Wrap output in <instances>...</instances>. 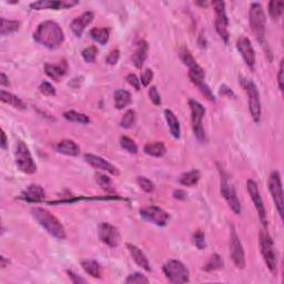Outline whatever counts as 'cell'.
Here are the masks:
<instances>
[{"instance_id":"6da1fadb","label":"cell","mask_w":284,"mask_h":284,"mask_svg":"<svg viewBox=\"0 0 284 284\" xmlns=\"http://www.w3.org/2000/svg\"><path fill=\"white\" fill-rule=\"evenodd\" d=\"M33 39L48 49L59 48L64 41V33L56 21L47 20L41 22L33 32Z\"/></svg>"},{"instance_id":"7a4b0ae2","label":"cell","mask_w":284,"mask_h":284,"mask_svg":"<svg viewBox=\"0 0 284 284\" xmlns=\"http://www.w3.org/2000/svg\"><path fill=\"white\" fill-rule=\"evenodd\" d=\"M32 214L38 223H39L50 236L58 240H64L67 237L66 230L63 223L48 210L42 208H34L32 210Z\"/></svg>"},{"instance_id":"3957f363","label":"cell","mask_w":284,"mask_h":284,"mask_svg":"<svg viewBox=\"0 0 284 284\" xmlns=\"http://www.w3.org/2000/svg\"><path fill=\"white\" fill-rule=\"evenodd\" d=\"M249 21L253 34L260 44H263L266 39V24L267 18L263 7L259 2L251 3L250 13H249Z\"/></svg>"},{"instance_id":"277c9868","label":"cell","mask_w":284,"mask_h":284,"mask_svg":"<svg viewBox=\"0 0 284 284\" xmlns=\"http://www.w3.org/2000/svg\"><path fill=\"white\" fill-rule=\"evenodd\" d=\"M260 249L268 271L272 274L276 275L278 274V258H276L274 243L270 234L266 230H262L260 232Z\"/></svg>"},{"instance_id":"5b68a950","label":"cell","mask_w":284,"mask_h":284,"mask_svg":"<svg viewBox=\"0 0 284 284\" xmlns=\"http://www.w3.org/2000/svg\"><path fill=\"white\" fill-rule=\"evenodd\" d=\"M163 273L170 283L179 284L190 281V272L181 261L169 260L163 266Z\"/></svg>"},{"instance_id":"8992f818","label":"cell","mask_w":284,"mask_h":284,"mask_svg":"<svg viewBox=\"0 0 284 284\" xmlns=\"http://www.w3.org/2000/svg\"><path fill=\"white\" fill-rule=\"evenodd\" d=\"M241 84H242L245 92H247L248 95L249 109H250L253 121H254L255 124H259L261 120V113H262V110H261V99H260V94H259L258 88H256L255 83L253 82L252 80H249V79L241 80Z\"/></svg>"},{"instance_id":"52a82bcc","label":"cell","mask_w":284,"mask_h":284,"mask_svg":"<svg viewBox=\"0 0 284 284\" xmlns=\"http://www.w3.org/2000/svg\"><path fill=\"white\" fill-rule=\"evenodd\" d=\"M15 158H16L17 168L24 174H32L37 171V166L34 163L32 153H30L29 148L27 147L24 141H18L16 152H15Z\"/></svg>"},{"instance_id":"ba28073f","label":"cell","mask_w":284,"mask_h":284,"mask_svg":"<svg viewBox=\"0 0 284 284\" xmlns=\"http://www.w3.org/2000/svg\"><path fill=\"white\" fill-rule=\"evenodd\" d=\"M189 106L191 109V122H192V130L197 139L200 142L205 141V131L202 126L203 117L205 114V109L200 102L191 99L189 101Z\"/></svg>"},{"instance_id":"9c48e42d","label":"cell","mask_w":284,"mask_h":284,"mask_svg":"<svg viewBox=\"0 0 284 284\" xmlns=\"http://www.w3.org/2000/svg\"><path fill=\"white\" fill-rule=\"evenodd\" d=\"M212 6L214 8V13H216V20H214V26H216V30L221 37V39L224 41V44L229 42V19L226 16L225 11V2L224 1H213Z\"/></svg>"},{"instance_id":"30bf717a","label":"cell","mask_w":284,"mask_h":284,"mask_svg":"<svg viewBox=\"0 0 284 284\" xmlns=\"http://www.w3.org/2000/svg\"><path fill=\"white\" fill-rule=\"evenodd\" d=\"M221 194L222 197L225 199V201L228 202L230 209L233 211L234 214H240L241 213V203L237 199V195L234 189L233 184L230 182L228 178L223 171H221Z\"/></svg>"},{"instance_id":"8fae6325","label":"cell","mask_w":284,"mask_h":284,"mask_svg":"<svg viewBox=\"0 0 284 284\" xmlns=\"http://www.w3.org/2000/svg\"><path fill=\"white\" fill-rule=\"evenodd\" d=\"M230 256L237 268H245V253L237 230L233 225H231V231H230Z\"/></svg>"},{"instance_id":"7c38bea8","label":"cell","mask_w":284,"mask_h":284,"mask_svg":"<svg viewBox=\"0 0 284 284\" xmlns=\"http://www.w3.org/2000/svg\"><path fill=\"white\" fill-rule=\"evenodd\" d=\"M268 190H270L272 198H273L280 217L283 218V190L281 175H280L279 171L271 172L270 178H268Z\"/></svg>"},{"instance_id":"4fadbf2b","label":"cell","mask_w":284,"mask_h":284,"mask_svg":"<svg viewBox=\"0 0 284 284\" xmlns=\"http://www.w3.org/2000/svg\"><path fill=\"white\" fill-rule=\"evenodd\" d=\"M247 189L248 192L250 194V197L253 201V205H254L256 211H258V214L260 217V220L262 222L264 228H268V218H267V210L266 206L263 205L262 197H261L258 183H256L254 180L249 179L247 181Z\"/></svg>"},{"instance_id":"5bb4252c","label":"cell","mask_w":284,"mask_h":284,"mask_svg":"<svg viewBox=\"0 0 284 284\" xmlns=\"http://www.w3.org/2000/svg\"><path fill=\"white\" fill-rule=\"evenodd\" d=\"M140 216L143 220L158 226H166L170 219L166 211L156 205H149L140 209Z\"/></svg>"},{"instance_id":"9a60e30c","label":"cell","mask_w":284,"mask_h":284,"mask_svg":"<svg viewBox=\"0 0 284 284\" xmlns=\"http://www.w3.org/2000/svg\"><path fill=\"white\" fill-rule=\"evenodd\" d=\"M99 239L101 240L102 243L108 245L110 248H116L120 244L121 236L119 230L110 223H101L99 225Z\"/></svg>"},{"instance_id":"2e32d148","label":"cell","mask_w":284,"mask_h":284,"mask_svg":"<svg viewBox=\"0 0 284 284\" xmlns=\"http://www.w3.org/2000/svg\"><path fill=\"white\" fill-rule=\"evenodd\" d=\"M237 51L241 53L244 63L249 69L254 70L255 66V52L254 49L252 47V44L249 38L247 37H240L237 41Z\"/></svg>"},{"instance_id":"e0dca14e","label":"cell","mask_w":284,"mask_h":284,"mask_svg":"<svg viewBox=\"0 0 284 284\" xmlns=\"http://www.w3.org/2000/svg\"><path fill=\"white\" fill-rule=\"evenodd\" d=\"M78 5V1L76 0H59V1H53V0H41V1L32 2L30 5V8L34 10H44V9H68L71 7Z\"/></svg>"},{"instance_id":"ac0fdd59","label":"cell","mask_w":284,"mask_h":284,"mask_svg":"<svg viewBox=\"0 0 284 284\" xmlns=\"http://www.w3.org/2000/svg\"><path fill=\"white\" fill-rule=\"evenodd\" d=\"M84 160H86V162L88 164H90L92 168L99 169V170H102V171H107L109 172L110 174L116 175V176L120 174L118 168L114 167L113 164H111L109 161L101 158V157L91 155V153H87V155H84Z\"/></svg>"},{"instance_id":"d6986e66","label":"cell","mask_w":284,"mask_h":284,"mask_svg":"<svg viewBox=\"0 0 284 284\" xmlns=\"http://www.w3.org/2000/svg\"><path fill=\"white\" fill-rule=\"evenodd\" d=\"M94 13H91V11H86V13H83L81 16L75 18L70 25L72 33H74L77 38L81 37L84 29H86L88 25H90L92 20H94Z\"/></svg>"},{"instance_id":"ffe728a7","label":"cell","mask_w":284,"mask_h":284,"mask_svg":"<svg viewBox=\"0 0 284 284\" xmlns=\"http://www.w3.org/2000/svg\"><path fill=\"white\" fill-rule=\"evenodd\" d=\"M46 197L45 190L39 184H30L20 194L21 200L26 202H41Z\"/></svg>"},{"instance_id":"44dd1931","label":"cell","mask_w":284,"mask_h":284,"mask_svg":"<svg viewBox=\"0 0 284 284\" xmlns=\"http://www.w3.org/2000/svg\"><path fill=\"white\" fill-rule=\"evenodd\" d=\"M126 249H128V251L130 254H131L133 261L138 264V266L147 272L151 271V267H150V263H149V260L147 256H145L144 253L141 251V249H139L137 245H134L132 243H126Z\"/></svg>"},{"instance_id":"7402d4cb","label":"cell","mask_w":284,"mask_h":284,"mask_svg":"<svg viewBox=\"0 0 284 284\" xmlns=\"http://www.w3.org/2000/svg\"><path fill=\"white\" fill-rule=\"evenodd\" d=\"M45 72L49 78H51L55 81L59 82L60 79L67 74L68 64L66 61H61L59 64H52V63H46L45 64Z\"/></svg>"},{"instance_id":"603a6c76","label":"cell","mask_w":284,"mask_h":284,"mask_svg":"<svg viewBox=\"0 0 284 284\" xmlns=\"http://www.w3.org/2000/svg\"><path fill=\"white\" fill-rule=\"evenodd\" d=\"M148 51L149 46L147 41L140 40L138 42L136 51H134L132 55V63L137 69H141L142 66H143L144 61L148 58Z\"/></svg>"},{"instance_id":"cb8c5ba5","label":"cell","mask_w":284,"mask_h":284,"mask_svg":"<svg viewBox=\"0 0 284 284\" xmlns=\"http://www.w3.org/2000/svg\"><path fill=\"white\" fill-rule=\"evenodd\" d=\"M56 150L61 155L69 157H77L80 155V147L74 140L63 139L56 145Z\"/></svg>"},{"instance_id":"d4e9b609","label":"cell","mask_w":284,"mask_h":284,"mask_svg":"<svg viewBox=\"0 0 284 284\" xmlns=\"http://www.w3.org/2000/svg\"><path fill=\"white\" fill-rule=\"evenodd\" d=\"M80 264H81L84 272H86L87 274H89L90 276H92V278L100 279L102 276V268L97 261L86 259V260L80 261Z\"/></svg>"},{"instance_id":"484cf974","label":"cell","mask_w":284,"mask_h":284,"mask_svg":"<svg viewBox=\"0 0 284 284\" xmlns=\"http://www.w3.org/2000/svg\"><path fill=\"white\" fill-rule=\"evenodd\" d=\"M143 150L148 156L155 157V158H161V157L166 155L167 148L163 142L153 141V142H148V143H145Z\"/></svg>"},{"instance_id":"4316f807","label":"cell","mask_w":284,"mask_h":284,"mask_svg":"<svg viewBox=\"0 0 284 284\" xmlns=\"http://www.w3.org/2000/svg\"><path fill=\"white\" fill-rule=\"evenodd\" d=\"M164 117H166L167 124L169 129H170L172 137H174V139H179L180 133H181V129H180V122L175 114L174 113V111L166 109L164 110Z\"/></svg>"},{"instance_id":"83f0119b","label":"cell","mask_w":284,"mask_h":284,"mask_svg":"<svg viewBox=\"0 0 284 284\" xmlns=\"http://www.w3.org/2000/svg\"><path fill=\"white\" fill-rule=\"evenodd\" d=\"M0 99H1V101L3 103H8V105H10L11 107H14V108L16 109L25 110L27 108L26 103L22 101L20 98L17 97V95L11 94V92L1 90L0 91Z\"/></svg>"},{"instance_id":"f1b7e54d","label":"cell","mask_w":284,"mask_h":284,"mask_svg":"<svg viewBox=\"0 0 284 284\" xmlns=\"http://www.w3.org/2000/svg\"><path fill=\"white\" fill-rule=\"evenodd\" d=\"M114 98V107L117 109L121 110L128 107L131 103V94L128 90L125 89H118L114 91L113 94Z\"/></svg>"},{"instance_id":"f546056e","label":"cell","mask_w":284,"mask_h":284,"mask_svg":"<svg viewBox=\"0 0 284 284\" xmlns=\"http://www.w3.org/2000/svg\"><path fill=\"white\" fill-rule=\"evenodd\" d=\"M19 28H20V22L18 20H8L6 18L0 19V34L1 36L16 32Z\"/></svg>"},{"instance_id":"4dcf8cb0","label":"cell","mask_w":284,"mask_h":284,"mask_svg":"<svg viewBox=\"0 0 284 284\" xmlns=\"http://www.w3.org/2000/svg\"><path fill=\"white\" fill-rule=\"evenodd\" d=\"M63 118L69 122L79 125H88L90 122V118L84 113L77 112L75 110H69L63 113Z\"/></svg>"},{"instance_id":"1f68e13d","label":"cell","mask_w":284,"mask_h":284,"mask_svg":"<svg viewBox=\"0 0 284 284\" xmlns=\"http://www.w3.org/2000/svg\"><path fill=\"white\" fill-rule=\"evenodd\" d=\"M90 37L99 45L105 46L109 41L110 32L107 28H92L90 30Z\"/></svg>"},{"instance_id":"d6a6232c","label":"cell","mask_w":284,"mask_h":284,"mask_svg":"<svg viewBox=\"0 0 284 284\" xmlns=\"http://www.w3.org/2000/svg\"><path fill=\"white\" fill-rule=\"evenodd\" d=\"M201 178L200 172L198 170H191L189 172H186L180 178V183L184 187H193L199 182Z\"/></svg>"},{"instance_id":"836d02e7","label":"cell","mask_w":284,"mask_h":284,"mask_svg":"<svg viewBox=\"0 0 284 284\" xmlns=\"http://www.w3.org/2000/svg\"><path fill=\"white\" fill-rule=\"evenodd\" d=\"M284 9V2L280 0H272L268 2V14L273 20H278L281 18Z\"/></svg>"},{"instance_id":"e575fe53","label":"cell","mask_w":284,"mask_h":284,"mask_svg":"<svg viewBox=\"0 0 284 284\" xmlns=\"http://www.w3.org/2000/svg\"><path fill=\"white\" fill-rule=\"evenodd\" d=\"M224 266V261L222 259L221 255L219 254H213L210 256V259L208 260V262L205 263V270L206 272H213L217 270H220V268H223Z\"/></svg>"},{"instance_id":"d590c367","label":"cell","mask_w":284,"mask_h":284,"mask_svg":"<svg viewBox=\"0 0 284 284\" xmlns=\"http://www.w3.org/2000/svg\"><path fill=\"white\" fill-rule=\"evenodd\" d=\"M136 120H137L136 111L128 110L124 114V117L121 118L120 126H121V128H125V129L132 128V126H134V124H136Z\"/></svg>"},{"instance_id":"8d00e7d4","label":"cell","mask_w":284,"mask_h":284,"mask_svg":"<svg viewBox=\"0 0 284 284\" xmlns=\"http://www.w3.org/2000/svg\"><path fill=\"white\" fill-rule=\"evenodd\" d=\"M120 145L125 149L126 152L131 153V155H137L138 153V145L131 138L122 136L120 138Z\"/></svg>"},{"instance_id":"74e56055","label":"cell","mask_w":284,"mask_h":284,"mask_svg":"<svg viewBox=\"0 0 284 284\" xmlns=\"http://www.w3.org/2000/svg\"><path fill=\"white\" fill-rule=\"evenodd\" d=\"M95 180H97V183L99 184V186H100L103 190L107 191V192L108 193L114 192V190L112 188V182H111L109 176L101 174H95Z\"/></svg>"},{"instance_id":"f35d334b","label":"cell","mask_w":284,"mask_h":284,"mask_svg":"<svg viewBox=\"0 0 284 284\" xmlns=\"http://www.w3.org/2000/svg\"><path fill=\"white\" fill-rule=\"evenodd\" d=\"M97 55H98V49L97 47H95V46H89V47L84 48L81 52L83 60L88 63H95V58H97Z\"/></svg>"},{"instance_id":"ab89813d","label":"cell","mask_w":284,"mask_h":284,"mask_svg":"<svg viewBox=\"0 0 284 284\" xmlns=\"http://www.w3.org/2000/svg\"><path fill=\"white\" fill-rule=\"evenodd\" d=\"M192 242L194 244V247H197L199 250H205L206 248V241L203 231H201V230H197V231L193 233Z\"/></svg>"},{"instance_id":"60d3db41","label":"cell","mask_w":284,"mask_h":284,"mask_svg":"<svg viewBox=\"0 0 284 284\" xmlns=\"http://www.w3.org/2000/svg\"><path fill=\"white\" fill-rule=\"evenodd\" d=\"M137 183H138V186H139L141 189L144 191V192L151 193V192H153V191H155V184H153L151 180L145 178V176H138Z\"/></svg>"},{"instance_id":"b9f144b4","label":"cell","mask_w":284,"mask_h":284,"mask_svg":"<svg viewBox=\"0 0 284 284\" xmlns=\"http://www.w3.org/2000/svg\"><path fill=\"white\" fill-rule=\"evenodd\" d=\"M126 283L128 284H141V283H149V279L147 276L136 272V273L130 274L128 278L126 279Z\"/></svg>"},{"instance_id":"7bdbcfd3","label":"cell","mask_w":284,"mask_h":284,"mask_svg":"<svg viewBox=\"0 0 284 284\" xmlns=\"http://www.w3.org/2000/svg\"><path fill=\"white\" fill-rule=\"evenodd\" d=\"M39 90L42 95H47V97H53L57 94L55 87L48 81H42L39 86Z\"/></svg>"},{"instance_id":"ee69618b","label":"cell","mask_w":284,"mask_h":284,"mask_svg":"<svg viewBox=\"0 0 284 284\" xmlns=\"http://www.w3.org/2000/svg\"><path fill=\"white\" fill-rule=\"evenodd\" d=\"M148 94H149V98H150V100H151V102L153 103V105L160 106L161 103H162V101H161V95L159 94L158 89H157V87H155V86L150 87V89H149Z\"/></svg>"},{"instance_id":"f6af8a7d","label":"cell","mask_w":284,"mask_h":284,"mask_svg":"<svg viewBox=\"0 0 284 284\" xmlns=\"http://www.w3.org/2000/svg\"><path fill=\"white\" fill-rule=\"evenodd\" d=\"M153 79V71L151 70V69H145V70H143L141 72V76H140V82L143 84L144 87H148L149 84L151 83Z\"/></svg>"},{"instance_id":"bcb514c9","label":"cell","mask_w":284,"mask_h":284,"mask_svg":"<svg viewBox=\"0 0 284 284\" xmlns=\"http://www.w3.org/2000/svg\"><path fill=\"white\" fill-rule=\"evenodd\" d=\"M119 59H120V51L118 49H113L111 50L108 56L106 58V63L108 64H111V66H114V64L118 63Z\"/></svg>"},{"instance_id":"7dc6e473","label":"cell","mask_w":284,"mask_h":284,"mask_svg":"<svg viewBox=\"0 0 284 284\" xmlns=\"http://www.w3.org/2000/svg\"><path fill=\"white\" fill-rule=\"evenodd\" d=\"M126 81H128V83L130 84V86L133 87L134 89H136L137 91L140 90V80L138 79V77L134 75V74H129L128 76H126Z\"/></svg>"},{"instance_id":"c3c4849f","label":"cell","mask_w":284,"mask_h":284,"mask_svg":"<svg viewBox=\"0 0 284 284\" xmlns=\"http://www.w3.org/2000/svg\"><path fill=\"white\" fill-rule=\"evenodd\" d=\"M67 274H68L69 278H70L71 282H72V283H75V284L86 283V282H87L86 280L81 278V276L78 275V274H76L75 272H72V271H70V270H68V271H67Z\"/></svg>"},{"instance_id":"681fc988","label":"cell","mask_w":284,"mask_h":284,"mask_svg":"<svg viewBox=\"0 0 284 284\" xmlns=\"http://www.w3.org/2000/svg\"><path fill=\"white\" fill-rule=\"evenodd\" d=\"M283 59L280 63V68H279V72H278V84H279V89L283 91Z\"/></svg>"},{"instance_id":"f907efd6","label":"cell","mask_w":284,"mask_h":284,"mask_svg":"<svg viewBox=\"0 0 284 284\" xmlns=\"http://www.w3.org/2000/svg\"><path fill=\"white\" fill-rule=\"evenodd\" d=\"M220 94L222 95H224V97H229V98L234 97L233 91L231 89H230L229 87H226L225 84H223V86H221V88H220Z\"/></svg>"},{"instance_id":"816d5d0a","label":"cell","mask_w":284,"mask_h":284,"mask_svg":"<svg viewBox=\"0 0 284 284\" xmlns=\"http://www.w3.org/2000/svg\"><path fill=\"white\" fill-rule=\"evenodd\" d=\"M7 144H8V141H7V136L3 130H1V141H0V147H1L2 150H6Z\"/></svg>"},{"instance_id":"f5cc1de1","label":"cell","mask_w":284,"mask_h":284,"mask_svg":"<svg viewBox=\"0 0 284 284\" xmlns=\"http://www.w3.org/2000/svg\"><path fill=\"white\" fill-rule=\"evenodd\" d=\"M0 84H1L2 87H8L9 86L8 77L3 74V72H1V75H0Z\"/></svg>"},{"instance_id":"db71d44e","label":"cell","mask_w":284,"mask_h":284,"mask_svg":"<svg viewBox=\"0 0 284 284\" xmlns=\"http://www.w3.org/2000/svg\"><path fill=\"white\" fill-rule=\"evenodd\" d=\"M174 197L175 199H179V200H184V199L187 198V194L182 190H175L174 193Z\"/></svg>"},{"instance_id":"11a10c76","label":"cell","mask_w":284,"mask_h":284,"mask_svg":"<svg viewBox=\"0 0 284 284\" xmlns=\"http://www.w3.org/2000/svg\"><path fill=\"white\" fill-rule=\"evenodd\" d=\"M7 266H9V260H7L5 256H1L0 258V267H1L2 268H5Z\"/></svg>"},{"instance_id":"9f6ffc18","label":"cell","mask_w":284,"mask_h":284,"mask_svg":"<svg viewBox=\"0 0 284 284\" xmlns=\"http://www.w3.org/2000/svg\"><path fill=\"white\" fill-rule=\"evenodd\" d=\"M197 5H200V6H208V2H195Z\"/></svg>"}]
</instances>
